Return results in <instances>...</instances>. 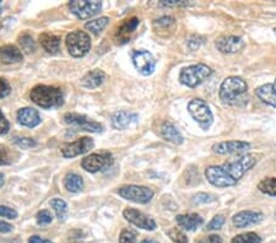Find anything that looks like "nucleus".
<instances>
[{
  "mask_svg": "<svg viewBox=\"0 0 276 243\" xmlns=\"http://www.w3.org/2000/svg\"><path fill=\"white\" fill-rule=\"evenodd\" d=\"M257 155L247 154L236 161L226 162L221 166L207 167L205 170V177L215 187H231L237 184V182L257 164Z\"/></svg>",
  "mask_w": 276,
  "mask_h": 243,
  "instance_id": "f257e3e1",
  "label": "nucleus"
},
{
  "mask_svg": "<svg viewBox=\"0 0 276 243\" xmlns=\"http://www.w3.org/2000/svg\"><path fill=\"white\" fill-rule=\"evenodd\" d=\"M30 98L33 103L47 110L58 108L64 103L62 90L56 86H47V85H38L33 87L30 92Z\"/></svg>",
  "mask_w": 276,
  "mask_h": 243,
  "instance_id": "f03ea898",
  "label": "nucleus"
},
{
  "mask_svg": "<svg viewBox=\"0 0 276 243\" xmlns=\"http://www.w3.org/2000/svg\"><path fill=\"white\" fill-rule=\"evenodd\" d=\"M248 90L246 80L239 76L226 77L220 86V98L226 105H234Z\"/></svg>",
  "mask_w": 276,
  "mask_h": 243,
  "instance_id": "7ed1b4c3",
  "label": "nucleus"
},
{
  "mask_svg": "<svg viewBox=\"0 0 276 243\" xmlns=\"http://www.w3.org/2000/svg\"><path fill=\"white\" fill-rule=\"evenodd\" d=\"M211 74L212 70L207 65L195 64V65L182 69L181 74H179V81L188 87H195L204 82Z\"/></svg>",
  "mask_w": 276,
  "mask_h": 243,
  "instance_id": "20e7f679",
  "label": "nucleus"
},
{
  "mask_svg": "<svg viewBox=\"0 0 276 243\" xmlns=\"http://www.w3.org/2000/svg\"><path fill=\"white\" fill-rule=\"evenodd\" d=\"M188 112L191 113L192 118L202 126V129L207 130L211 126L213 122V115L210 110L209 105L204 100L194 98L188 103Z\"/></svg>",
  "mask_w": 276,
  "mask_h": 243,
  "instance_id": "39448f33",
  "label": "nucleus"
},
{
  "mask_svg": "<svg viewBox=\"0 0 276 243\" xmlns=\"http://www.w3.org/2000/svg\"><path fill=\"white\" fill-rule=\"evenodd\" d=\"M67 47L72 57L81 58L88 53L91 48L90 36L84 31H74L67 36Z\"/></svg>",
  "mask_w": 276,
  "mask_h": 243,
  "instance_id": "423d86ee",
  "label": "nucleus"
},
{
  "mask_svg": "<svg viewBox=\"0 0 276 243\" xmlns=\"http://www.w3.org/2000/svg\"><path fill=\"white\" fill-rule=\"evenodd\" d=\"M113 165V156L109 152H95L86 156L81 162L82 169L87 172L96 173L106 171Z\"/></svg>",
  "mask_w": 276,
  "mask_h": 243,
  "instance_id": "0eeeda50",
  "label": "nucleus"
},
{
  "mask_svg": "<svg viewBox=\"0 0 276 243\" xmlns=\"http://www.w3.org/2000/svg\"><path fill=\"white\" fill-rule=\"evenodd\" d=\"M118 193L127 200L139 204L149 203L155 194L151 188L144 187V185H124V187L119 188Z\"/></svg>",
  "mask_w": 276,
  "mask_h": 243,
  "instance_id": "6e6552de",
  "label": "nucleus"
},
{
  "mask_svg": "<svg viewBox=\"0 0 276 243\" xmlns=\"http://www.w3.org/2000/svg\"><path fill=\"white\" fill-rule=\"evenodd\" d=\"M69 9L76 17L86 20L100 12V10L102 9V2L96 1V0H93V1L74 0V1L69 2Z\"/></svg>",
  "mask_w": 276,
  "mask_h": 243,
  "instance_id": "1a4fd4ad",
  "label": "nucleus"
},
{
  "mask_svg": "<svg viewBox=\"0 0 276 243\" xmlns=\"http://www.w3.org/2000/svg\"><path fill=\"white\" fill-rule=\"evenodd\" d=\"M64 122L71 126H76L80 130L90 131V133H101L103 129L102 124L91 121L86 116L77 115V113H67L64 116Z\"/></svg>",
  "mask_w": 276,
  "mask_h": 243,
  "instance_id": "9d476101",
  "label": "nucleus"
},
{
  "mask_svg": "<svg viewBox=\"0 0 276 243\" xmlns=\"http://www.w3.org/2000/svg\"><path fill=\"white\" fill-rule=\"evenodd\" d=\"M133 63L137 70L144 76H149L156 68V61L147 51H138L133 54Z\"/></svg>",
  "mask_w": 276,
  "mask_h": 243,
  "instance_id": "9b49d317",
  "label": "nucleus"
},
{
  "mask_svg": "<svg viewBox=\"0 0 276 243\" xmlns=\"http://www.w3.org/2000/svg\"><path fill=\"white\" fill-rule=\"evenodd\" d=\"M123 215L130 224L135 225L137 227L142 230H147V231H153L156 229L155 220L151 219L150 216L145 215L141 211L137 210V209H126L123 211Z\"/></svg>",
  "mask_w": 276,
  "mask_h": 243,
  "instance_id": "f8f14e48",
  "label": "nucleus"
},
{
  "mask_svg": "<svg viewBox=\"0 0 276 243\" xmlns=\"http://www.w3.org/2000/svg\"><path fill=\"white\" fill-rule=\"evenodd\" d=\"M93 147V140L92 139L84 136V138L79 139V140L74 141V143L64 144L62 146V154L67 159H71V157L79 156V155L85 154V152L90 151Z\"/></svg>",
  "mask_w": 276,
  "mask_h": 243,
  "instance_id": "ddd939ff",
  "label": "nucleus"
},
{
  "mask_svg": "<svg viewBox=\"0 0 276 243\" xmlns=\"http://www.w3.org/2000/svg\"><path fill=\"white\" fill-rule=\"evenodd\" d=\"M249 149H251V144L242 140L222 141L212 146L213 151L218 155H239L244 154Z\"/></svg>",
  "mask_w": 276,
  "mask_h": 243,
  "instance_id": "4468645a",
  "label": "nucleus"
},
{
  "mask_svg": "<svg viewBox=\"0 0 276 243\" xmlns=\"http://www.w3.org/2000/svg\"><path fill=\"white\" fill-rule=\"evenodd\" d=\"M246 43L241 37L237 36H226V37H221L216 41V48L225 54H232L237 52L242 51L244 48Z\"/></svg>",
  "mask_w": 276,
  "mask_h": 243,
  "instance_id": "2eb2a0df",
  "label": "nucleus"
},
{
  "mask_svg": "<svg viewBox=\"0 0 276 243\" xmlns=\"http://www.w3.org/2000/svg\"><path fill=\"white\" fill-rule=\"evenodd\" d=\"M263 220V214L259 211H252V210H243L233 215L232 224L234 227L238 229H244V227L253 226V225L259 224Z\"/></svg>",
  "mask_w": 276,
  "mask_h": 243,
  "instance_id": "dca6fc26",
  "label": "nucleus"
},
{
  "mask_svg": "<svg viewBox=\"0 0 276 243\" xmlns=\"http://www.w3.org/2000/svg\"><path fill=\"white\" fill-rule=\"evenodd\" d=\"M17 121L23 126L35 128V126H37L41 123V117L40 113L36 110L30 107H25L19 110V112H17Z\"/></svg>",
  "mask_w": 276,
  "mask_h": 243,
  "instance_id": "f3484780",
  "label": "nucleus"
},
{
  "mask_svg": "<svg viewBox=\"0 0 276 243\" xmlns=\"http://www.w3.org/2000/svg\"><path fill=\"white\" fill-rule=\"evenodd\" d=\"M138 121V115L133 112H127V111H118L112 116V125L113 128L123 130L132 124H134Z\"/></svg>",
  "mask_w": 276,
  "mask_h": 243,
  "instance_id": "a211bd4d",
  "label": "nucleus"
},
{
  "mask_svg": "<svg viewBox=\"0 0 276 243\" xmlns=\"http://www.w3.org/2000/svg\"><path fill=\"white\" fill-rule=\"evenodd\" d=\"M138 26H139V19L138 17H132V19H128L124 22H122V25L117 28V41L119 43L128 42L130 40V35L137 30Z\"/></svg>",
  "mask_w": 276,
  "mask_h": 243,
  "instance_id": "6ab92c4d",
  "label": "nucleus"
},
{
  "mask_svg": "<svg viewBox=\"0 0 276 243\" xmlns=\"http://www.w3.org/2000/svg\"><path fill=\"white\" fill-rule=\"evenodd\" d=\"M0 61L4 64L19 63L22 61V53L15 46H2V47H0Z\"/></svg>",
  "mask_w": 276,
  "mask_h": 243,
  "instance_id": "aec40b11",
  "label": "nucleus"
},
{
  "mask_svg": "<svg viewBox=\"0 0 276 243\" xmlns=\"http://www.w3.org/2000/svg\"><path fill=\"white\" fill-rule=\"evenodd\" d=\"M177 224L179 227H182L186 231H193L200 225H203L204 220L198 214H184V215H178L176 218Z\"/></svg>",
  "mask_w": 276,
  "mask_h": 243,
  "instance_id": "412c9836",
  "label": "nucleus"
},
{
  "mask_svg": "<svg viewBox=\"0 0 276 243\" xmlns=\"http://www.w3.org/2000/svg\"><path fill=\"white\" fill-rule=\"evenodd\" d=\"M161 135H162V138L165 139V140L170 141V143L174 144V145H181V144H183L184 139L183 135L181 134V131H179L173 124L168 123V122L163 123L162 126H161Z\"/></svg>",
  "mask_w": 276,
  "mask_h": 243,
  "instance_id": "4be33fe9",
  "label": "nucleus"
},
{
  "mask_svg": "<svg viewBox=\"0 0 276 243\" xmlns=\"http://www.w3.org/2000/svg\"><path fill=\"white\" fill-rule=\"evenodd\" d=\"M255 95L265 105L276 108V91L273 84H265L255 90Z\"/></svg>",
  "mask_w": 276,
  "mask_h": 243,
  "instance_id": "5701e85b",
  "label": "nucleus"
},
{
  "mask_svg": "<svg viewBox=\"0 0 276 243\" xmlns=\"http://www.w3.org/2000/svg\"><path fill=\"white\" fill-rule=\"evenodd\" d=\"M105 79L106 74L102 70H100V69H96V70L90 71V73H87L82 77L81 85L86 87V89H97L98 86H101L103 84Z\"/></svg>",
  "mask_w": 276,
  "mask_h": 243,
  "instance_id": "b1692460",
  "label": "nucleus"
},
{
  "mask_svg": "<svg viewBox=\"0 0 276 243\" xmlns=\"http://www.w3.org/2000/svg\"><path fill=\"white\" fill-rule=\"evenodd\" d=\"M40 43L44 51L51 54L58 53L61 49V38L56 35H51V33H42L40 36Z\"/></svg>",
  "mask_w": 276,
  "mask_h": 243,
  "instance_id": "393cba45",
  "label": "nucleus"
},
{
  "mask_svg": "<svg viewBox=\"0 0 276 243\" xmlns=\"http://www.w3.org/2000/svg\"><path fill=\"white\" fill-rule=\"evenodd\" d=\"M64 187L69 192L77 193L84 188V181H82L81 176L76 175V173H69V175L65 176Z\"/></svg>",
  "mask_w": 276,
  "mask_h": 243,
  "instance_id": "a878e982",
  "label": "nucleus"
},
{
  "mask_svg": "<svg viewBox=\"0 0 276 243\" xmlns=\"http://www.w3.org/2000/svg\"><path fill=\"white\" fill-rule=\"evenodd\" d=\"M174 25H176V21H174L173 17L162 16L153 21V30H155L156 33L162 36L163 32L171 31L174 27Z\"/></svg>",
  "mask_w": 276,
  "mask_h": 243,
  "instance_id": "bb28decb",
  "label": "nucleus"
},
{
  "mask_svg": "<svg viewBox=\"0 0 276 243\" xmlns=\"http://www.w3.org/2000/svg\"><path fill=\"white\" fill-rule=\"evenodd\" d=\"M258 189L267 195L276 196V178L269 177L260 181L259 184H258Z\"/></svg>",
  "mask_w": 276,
  "mask_h": 243,
  "instance_id": "cd10ccee",
  "label": "nucleus"
},
{
  "mask_svg": "<svg viewBox=\"0 0 276 243\" xmlns=\"http://www.w3.org/2000/svg\"><path fill=\"white\" fill-rule=\"evenodd\" d=\"M109 19L108 17L103 16V17H100V19H96V20H92V21H88L87 24L85 25V28L86 30H88L90 32L95 33V35H98V33H101L103 31V28L106 27L107 24H108Z\"/></svg>",
  "mask_w": 276,
  "mask_h": 243,
  "instance_id": "c85d7f7f",
  "label": "nucleus"
},
{
  "mask_svg": "<svg viewBox=\"0 0 276 243\" xmlns=\"http://www.w3.org/2000/svg\"><path fill=\"white\" fill-rule=\"evenodd\" d=\"M51 206L56 211L57 218L59 220H65L68 215V205L63 199H53L51 200Z\"/></svg>",
  "mask_w": 276,
  "mask_h": 243,
  "instance_id": "c756f323",
  "label": "nucleus"
},
{
  "mask_svg": "<svg viewBox=\"0 0 276 243\" xmlns=\"http://www.w3.org/2000/svg\"><path fill=\"white\" fill-rule=\"evenodd\" d=\"M19 43L20 46H21V49L25 53L30 54V53H33V52L36 51V43L35 41H33V38L31 37L28 33H23L19 37Z\"/></svg>",
  "mask_w": 276,
  "mask_h": 243,
  "instance_id": "7c9ffc66",
  "label": "nucleus"
},
{
  "mask_svg": "<svg viewBox=\"0 0 276 243\" xmlns=\"http://www.w3.org/2000/svg\"><path fill=\"white\" fill-rule=\"evenodd\" d=\"M262 242V237L255 232H247V234H242L236 236L231 241V243H260Z\"/></svg>",
  "mask_w": 276,
  "mask_h": 243,
  "instance_id": "2f4dec72",
  "label": "nucleus"
},
{
  "mask_svg": "<svg viewBox=\"0 0 276 243\" xmlns=\"http://www.w3.org/2000/svg\"><path fill=\"white\" fill-rule=\"evenodd\" d=\"M167 235L174 243H188V237L179 229H171Z\"/></svg>",
  "mask_w": 276,
  "mask_h": 243,
  "instance_id": "473e14b6",
  "label": "nucleus"
},
{
  "mask_svg": "<svg viewBox=\"0 0 276 243\" xmlns=\"http://www.w3.org/2000/svg\"><path fill=\"white\" fill-rule=\"evenodd\" d=\"M216 198L211 194H207V193H198L193 196V203L194 204H207L215 201Z\"/></svg>",
  "mask_w": 276,
  "mask_h": 243,
  "instance_id": "72a5a7b5",
  "label": "nucleus"
},
{
  "mask_svg": "<svg viewBox=\"0 0 276 243\" xmlns=\"http://www.w3.org/2000/svg\"><path fill=\"white\" fill-rule=\"evenodd\" d=\"M119 243H137V234L132 230H123L119 236Z\"/></svg>",
  "mask_w": 276,
  "mask_h": 243,
  "instance_id": "f704fd0d",
  "label": "nucleus"
},
{
  "mask_svg": "<svg viewBox=\"0 0 276 243\" xmlns=\"http://www.w3.org/2000/svg\"><path fill=\"white\" fill-rule=\"evenodd\" d=\"M36 220H37L38 225H48L53 220V216H52V214L48 210H41L36 215Z\"/></svg>",
  "mask_w": 276,
  "mask_h": 243,
  "instance_id": "c9c22d12",
  "label": "nucleus"
},
{
  "mask_svg": "<svg viewBox=\"0 0 276 243\" xmlns=\"http://www.w3.org/2000/svg\"><path fill=\"white\" fill-rule=\"evenodd\" d=\"M223 224H225V218H223L222 215H216L215 218L209 222V225H207V230H210V231H216V230H220L221 227L223 226Z\"/></svg>",
  "mask_w": 276,
  "mask_h": 243,
  "instance_id": "e433bc0d",
  "label": "nucleus"
},
{
  "mask_svg": "<svg viewBox=\"0 0 276 243\" xmlns=\"http://www.w3.org/2000/svg\"><path fill=\"white\" fill-rule=\"evenodd\" d=\"M14 143L21 149H30V147L36 146V141L31 138H15Z\"/></svg>",
  "mask_w": 276,
  "mask_h": 243,
  "instance_id": "4c0bfd02",
  "label": "nucleus"
},
{
  "mask_svg": "<svg viewBox=\"0 0 276 243\" xmlns=\"http://www.w3.org/2000/svg\"><path fill=\"white\" fill-rule=\"evenodd\" d=\"M0 216H1V218H7V219H16L17 213H16V210H14L12 208L0 205Z\"/></svg>",
  "mask_w": 276,
  "mask_h": 243,
  "instance_id": "58836bf2",
  "label": "nucleus"
},
{
  "mask_svg": "<svg viewBox=\"0 0 276 243\" xmlns=\"http://www.w3.org/2000/svg\"><path fill=\"white\" fill-rule=\"evenodd\" d=\"M10 91H11V87H10L9 82L0 77V98L6 97L10 94Z\"/></svg>",
  "mask_w": 276,
  "mask_h": 243,
  "instance_id": "ea45409f",
  "label": "nucleus"
},
{
  "mask_svg": "<svg viewBox=\"0 0 276 243\" xmlns=\"http://www.w3.org/2000/svg\"><path fill=\"white\" fill-rule=\"evenodd\" d=\"M203 43V38L199 37V36H192L188 41V47L192 49V51H197L198 48L202 46Z\"/></svg>",
  "mask_w": 276,
  "mask_h": 243,
  "instance_id": "a19ab883",
  "label": "nucleus"
},
{
  "mask_svg": "<svg viewBox=\"0 0 276 243\" xmlns=\"http://www.w3.org/2000/svg\"><path fill=\"white\" fill-rule=\"evenodd\" d=\"M9 128H10L9 122H7L6 118H5V116L2 115L1 111H0V135L6 134L7 131H9Z\"/></svg>",
  "mask_w": 276,
  "mask_h": 243,
  "instance_id": "79ce46f5",
  "label": "nucleus"
},
{
  "mask_svg": "<svg viewBox=\"0 0 276 243\" xmlns=\"http://www.w3.org/2000/svg\"><path fill=\"white\" fill-rule=\"evenodd\" d=\"M10 162H11V159H10L7 150L0 146V166L1 165H9Z\"/></svg>",
  "mask_w": 276,
  "mask_h": 243,
  "instance_id": "37998d69",
  "label": "nucleus"
},
{
  "mask_svg": "<svg viewBox=\"0 0 276 243\" xmlns=\"http://www.w3.org/2000/svg\"><path fill=\"white\" fill-rule=\"evenodd\" d=\"M160 5H162V6H181V5L186 6V5H189V2L184 1V0H182V1H178V0H162Z\"/></svg>",
  "mask_w": 276,
  "mask_h": 243,
  "instance_id": "c03bdc74",
  "label": "nucleus"
},
{
  "mask_svg": "<svg viewBox=\"0 0 276 243\" xmlns=\"http://www.w3.org/2000/svg\"><path fill=\"white\" fill-rule=\"evenodd\" d=\"M198 243H223V242H222V239H221L220 236H217V235H210V236L200 240Z\"/></svg>",
  "mask_w": 276,
  "mask_h": 243,
  "instance_id": "a18cd8bd",
  "label": "nucleus"
},
{
  "mask_svg": "<svg viewBox=\"0 0 276 243\" xmlns=\"http://www.w3.org/2000/svg\"><path fill=\"white\" fill-rule=\"evenodd\" d=\"M10 231H12L11 225L7 224V222L0 221V232H1V234H7V232Z\"/></svg>",
  "mask_w": 276,
  "mask_h": 243,
  "instance_id": "49530a36",
  "label": "nucleus"
},
{
  "mask_svg": "<svg viewBox=\"0 0 276 243\" xmlns=\"http://www.w3.org/2000/svg\"><path fill=\"white\" fill-rule=\"evenodd\" d=\"M28 243H53V242L49 241V240L42 239V237L40 236H32L28 239Z\"/></svg>",
  "mask_w": 276,
  "mask_h": 243,
  "instance_id": "de8ad7c7",
  "label": "nucleus"
},
{
  "mask_svg": "<svg viewBox=\"0 0 276 243\" xmlns=\"http://www.w3.org/2000/svg\"><path fill=\"white\" fill-rule=\"evenodd\" d=\"M2 185H4V176L0 173V188H1Z\"/></svg>",
  "mask_w": 276,
  "mask_h": 243,
  "instance_id": "09e8293b",
  "label": "nucleus"
},
{
  "mask_svg": "<svg viewBox=\"0 0 276 243\" xmlns=\"http://www.w3.org/2000/svg\"><path fill=\"white\" fill-rule=\"evenodd\" d=\"M141 243H158V242L153 241V240H144Z\"/></svg>",
  "mask_w": 276,
  "mask_h": 243,
  "instance_id": "8fccbe9b",
  "label": "nucleus"
},
{
  "mask_svg": "<svg viewBox=\"0 0 276 243\" xmlns=\"http://www.w3.org/2000/svg\"><path fill=\"white\" fill-rule=\"evenodd\" d=\"M273 85H274V89H275V91H276V79H275V82Z\"/></svg>",
  "mask_w": 276,
  "mask_h": 243,
  "instance_id": "3c124183",
  "label": "nucleus"
},
{
  "mask_svg": "<svg viewBox=\"0 0 276 243\" xmlns=\"http://www.w3.org/2000/svg\"><path fill=\"white\" fill-rule=\"evenodd\" d=\"M0 5H1V1H0ZM0 12H1V6H0Z\"/></svg>",
  "mask_w": 276,
  "mask_h": 243,
  "instance_id": "603ef678",
  "label": "nucleus"
},
{
  "mask_svg": "<svg viewBox=\"0 0 276 243\" xmlns=\"http://www.w3.org/2000/svg\"><path fill=\"white\" fill-rule=\"evenodd\" d=\"M274 31H275V33H276V27H275V28H274Z\"/></svg>",
  "mask_w": 276,
  "mask_h": 243,
  "instance_id": "864d4df0",
  "label": "nucleus"
},
{
  "mask_svg": "<svg viewBox=\"0 0 276 243\" xmlns=\"http://www.w3.org/2000/svg\"><path fill=\"white\" fill-rule=\"evenodd\" d=\"M275 216H276V211H275Z\"/></svg>",
  "mask_w": 276,
  "mask_h": 243,
  "instance_id": "5fc2aeb1",
  "label": "nucleus"
}]
</instances>
